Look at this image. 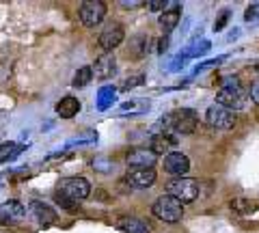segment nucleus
<instances>
[{
  "instance_id": "obj_20",
  "label": "nucleus",
  "mask_w": 259,
  "mask_h": 233,
  "mask_svg": "<svg viewBox=\"0 0 259 233\" xmlns=\"http://www.w3.org/2000/svg\"><path fill=\"white\" fill-rule=\"evenodd\" d=\"M24 151V145L20 143H3L0 145V164H5V162H11V160H15L20 154Z\"/></svg>"
},
{
  "instance_id": "obj_22",
  "label": "nucleus",
  "mask_w": 259,
  "mask_h": 233,
  "mask_svg": "<svg viewBox=\"0 0 259 233\" xmlns=\"http://www.w3.org/2000/svg\"><path fill=\"white\" fill-rule=\"evenodd\" d=\"M209 48H212V43H209L207 39H203L201 43H190L182 54L186 56V59H199V56H203L205 52H209Z\"/></svg>"
},
{
  "instance_id": "obj_19",
  "label": "nucleus",
  "mask_w": 259,
  "mask_h": 233,
  "mask_svg": "<svg viewBox=\"0 0 259 233\" xmlns=\"http://www.w3.org/2000/svg\"><path fill=\"white\" fill-rule=\"evenodd\" d=\"M147 52H149V37L147 35H136V37H132L127 54L134 56V59H141V56H145Z\"/></svg>"
},
{
  "instance_id": "obj_16",
  "label": "nucleus",
  "mask_w": 259,
  "mask_h": 233,
  "mask_svg": "<svg viewBox=\"0 0 259 233\" xmlns=\"http://www.w3.org/2000/svg\"><path fill=\"white\" fill-rule=\"evenodd\" d=\"M24 214H26V207L20 201H7V203L0 205V220H5V222L20 220L24 218Z\"/></svg>"
},
{
  "instance_id": "obj_33",
  "label": "nucleus",
  "mask_w": 259,
  "mask_h": 233,
  "mask_svg": "<svg viewBox=\"0 0 259 233\" xmlns=\"http://www.w3.org/2000/svg\"><path fill=\"white\" fill-rule=\"evenodd\" d=\"M168 50V37H162L160 41H158V52L162 54V52H166Z\"/></svg>"
},
{
  "instance_id": "obj_11",
  "label": "nucleus",
  "mask_w": 259,
  "mask_h": 233,
  "mask_svg": "<svg viewBox=\"0 0 259 233\" xmlns=\"http://www.w3.org/2000/svg\"><path fill=\"white\" fill-rule=\"evenodd\" d=\"M175 147H177V138H175L173 134H168V132H158V134L151 136L149 149H151L156 156H168V154H173Z\"/></svg>"
},
{
  "instance_id": "obj_12",
  "label": "nucleus",
  "mask_w": 259,
  "mask_h": 233,
  "mask_svg": "<svg viewBox=\"0 0 259 233\" xmlns=\"http://www.w3.org/2000/svg\"><path fill=\"white\" fill-rule=\"evenodd\" d=\"M158 156L151 149H132L127 154V164L130 168H153L156 166Z\"/></svg>"
},
{
  "instance_id": "obj_14",
  "label": "nucleus",
  "mask_w": 259,
  "mask_h": 233,
  "mask_svg": "<svg viewBox=\"0 0 259 233\" xmlns=\"http://www.w3.org/2000/svg\"><path fill=\"white\" fill-rule=\"evenodd\" d=\"M182 20V5H173L171 9H166L164 13H160L158 18V26L162 28V33H164V37L171 33V30L177 28V24H180Z\"/></svg>"
},
{
  "instance_id": "obj_18",
  "label": "nucleus",
  "mask_w": 259,
  "mask_h": 233,
  "mask_svg": "<svg viewBox=\"0 0 259 233\" xmlns=\"http://www.w3.org/2000/svg\"><path fill=\"white\" fill-rule=\"evenodd\" d=\"M117 229L123 233H151V227L141 218H121L117 222Z\"/></svg>"
},
{
  "instance_id": "obj_13",
  "label": "nucleus",
  "mask_w": 259,
  "mask_h": 233,
  "mask_svg": "<svg viewBox=\"0 0 259 233\" xmlns=\"http://www.w3.org/2000/svg\"><path fill=\"white\" fill-rule=\"evenodd\" d=\"M93 71H95V78L100 80H108L117 74V61L115 56H112L110 52H104L102 56H97L95 65H93Z\"/></svg>"
},
{
  "instance_id": "obj_25",
  "label": "nucleus",
  "mask_w": 259,
  "mask_h": 233,
  "mask_svg": "<svg viewBox=\"0 0 259 233\" xmlns=\"http://www.w3.org/2000/svg\"><path fill=\"white\" fill-rule=\"evenodd\" d=\"M250 207H253V203H250L248 199H233L231 201V210L233 212H246V210H250Z\"/></svg>"
},
{
  "instance_id": "obj_28",
  "label": "nucleus",
  "mask_w": 259,
  "mask_h": 233,
  "mask_svg": "<svg viewBox=\"0 0 259 233\" xmlns=\"http://www.w3.org/2000/svg\"><path fill=\"white\" fill-rule=\"evenodd\" d=\"M227 59V56H218V59H209V61H205V63H201V65H197L194 67V74H199V71H203V69H207V67H216V65H221V63Z\"/></svg>"
},
{
  "instance_id": "obj_29",
  "label": "nucleus",
  "mask_w": 259,
  "mask_h": 233,
  "mask_svg": "<svg viewBox=\"0 0 259 233\" xmlns=\"http://www.w3.org/2000/svg\"><path fill=\"white\" fill-rule=\"evenodd\" d=\"M244 20H246L248 24H255V22L259 20V5H250V7H248L246 13H244Z\"/></svg>"
},
{
  "instance_id": "obj_21",
  "label": "nucleus",
  "mask_w": 259,
  "mask_h": 233,
  "mask_svg": "<svg viewBox=\"0 0 259 233\" xmlns=\"http://www.w3.org/2000/svg\"><path fill=\"white\" fill-rule=\"evenodd\" d=\"M115 95H117L115 86H110V84L102 86V89L97 91V108H100V110H108L112 104H115Z\"/></svg>"
},
{
  "instance_id": "obj_10",
  "label": "nucleus",
  "mask_w": 259,
  "mask_h": 233,
  "mask_svg": "<svg viewBox=\"0 0 259 233\" xmlns=\"http://www.w3.org/2000/svg\"><path fill=\"white\" fill-rule=\"evenodd\" d=\"M164 171L175 177H184L190 171V160L188 156H184L182 151H173V154L164 156Z\"/></svg>"
},
{
  "instance_id": "obj_4",
  "label": "nucleus",
  "mask_w": 259,
  "mask_h": 233,
  "mask_svg": "<svg viewBox=\"0 0 259 233\" xmlns=\"http://www.w3.org/2000/svg\"><path fill=\"white\" fill-rule=\"evenodd\" d=\"M91 195V183H89L87 177H65L59 181L56 186V197L74 201V203H80L82 199H87Z\"/></svg>"
},
{
  "instance_id": "obj_7",
  "label": "nucleus",
  "mask_w": 259,
  "mask_h": 233,
  "mask_svg": "<svg viewBox=\"0 0 259 233\" xmlns=\"http://www.w3.org/2000/svg\"><path fill=\"white\" fill-rule=\"evenodd\" d=\"M78 18L87 28H95L104 18H106V5L102 0H87L78 7Z\"/></svg>"
},
{
  "instance_id": "obj_30",
  "label": "nucleus",
  "mask_w": 259,
  "mask_h": 233,
  "mask_svg": "<svg viewBox=\"0 0 259 233\" xmlns=\"http://www.w3.org/2000/svg\"><path fill=\"white\" fill-rule=\"evenodd\" d=\"M229 15H231V11H229V9H223L221 18H218V20L214 22V30H216V33H221V30L225 28V24L229 22Z\"/></svg>"
},
{
  "instance_id": "obj_6",
  "label": "nucleus",
  "mask_w": 259,
  "mask_h": 233,
  "mask_svg": "<svg viewBox=\"0 0 259 233\" xmlns=\"http://www.w3.org/2000/svg\"><path fill=\"white\" fill-rule=\"evenodd\" d=\"M236 115H233V110L221 106V104H214V106H209L207 112H205V123L212 127V130H231L233 125H236Z\"/></svg>"
},
{
  "instance_id": "obj_2",
  "label": "nucleus",
  "mask_w": 259,
  "mask_h": 233,
  "mask_svg": "<svg viewBox=\"0 0 259 233\" xmlns=\"http://www.w3.org/2000/svg\"><path fill=\"white\" fill-rule=\"evenodd\" d=\"M246 95L248 93L242 89L240 78L227 76V78H223V84L216 93V104H221V106L229 108V110H240L246 106V100H248Z\"/></svg>"
},
{
  "instance_id": "obj_3",
  "label": "nucleus",
  "mask_w": 259,
  "mask_h": 233,
  "mask_svg": "<svg viewBox=\"0 0 259 233\" xmlns=\"http://www.w3.org/2000/svg\"><path fill=\"white\" fill-rule=\"evenodd\" d=\"M151 212H153V216H156L158 220L175 224V222H180L184 218V203L182 201H177L175 197H171V195H162V197L156 199Z\"/></svg>"
},
{
  "instance_id": "obj_24",
  "label": "nucleus",
  "mask_w": 259,
  "mask_h": 233,
  "mask_svg": "<svg viewBox=\"0 0 259 233\" xmlns=\"http://www.w3.org/2000/svg\"><path fill=\"white\" fill-rule=\"evenodd\" d=\"M143 80H145V76H143V74H132V76H127V78H125V82L121 84V91H130V89H134V86L143 84Z\"/></svg>"
},
{
  "instance_id": "obj_34",
  "label": "nucleus",
  "mask_w": 259,
  "mask_h": 233,
  "mask_svg": "<svg viewBox=\"0 0 259 233\" xmlns=\"http://www.w3.org/2000/svg\"><path fill=\"white\" fill-rule=\"evenodd\" d=\"M143 3H136V0H130V3H127V0H121V7H125V9H127V7H130V9H134V7H141Z\"/></svg>"
},
{
  "instance_id": "obj_1",
  "label": "nucleus",
  "mask_w": 259,
  "mask_h": 233,
  "mask_svg": "<svg viewBox=\"0 0 259 233\" xmlns=\"http://www.w3.org/2000/svg\"><path fill=\"white\" fill-rule=\"evenodd\" d=\"M158 125H162L164 130L162 132H168V134H192L194 130H197L199 125V115L194 112L192 108H177L175 112H171V115L162 117Z\"/></svg>"
},
{
  "instance_id": "obj_15",
  "label": "nucleus",
  "mask_w": 259,
  "mask_h": 233,
  "mask_svg": "<svg viewBox=\"0 0 259 233\" xmlns=\"http://www.w3.org/2000/svg\"><path fill=\"white\" fill-rule=\"evenodd\" d=\"M30 212L37 218V222L44 224V227H50L52 222H56V212L52 210L50 205L41 203V201H32V203H30Z\"/></svg>"
},
{
  "instance_id": "obj_8",
  "label": "nucleus",
  "mask_w": 259,
  "mask_h": 233,
  "mask_svg": "<svg viewBox=\"0 0 259 233\" xmlns=\"http://www.w3.org/2000/svg\"><path fill=\"white\" fill-rule=\"evenodd\" d=\"M123 37H125V30H123V26H121L119 22H108L106 24V28L100 33V45H102V50H106V52H110V50H115L117 45H121L123 43Z\"/></svg>"
},
{
  "instance_id": "obj_35",
  "label": "nucleus",
  "mask_w": 259,
  "mask_h": 233,
  "mask_svg": "<svg viewBox=\"0 0 259 233\" xmlns=\"http://www.w3.org/2000/svg\"><path fill=\"white\" fill-rule=\"evenodd\" d=\"M240 35V30H233V33H229V37H227V39H229V41H233V39H236Z\"/></svg>"
},
{
  "instance_id": "obj_32",
  "label": "nucleus",
  "mask_w": 259,
  "mask_h": 233,
  "mask_svg": "<svg viewBox=\"0 0 259 233\" xmlns=\"http://www.w3.org/2000/svg\"><path fill=\"white\" fill-rule=\"evenodd\" d=\"M250 102L255 104V106H259V80H255L253 82V86H250Z\"/></svg>"
},
{
  "instance_id": "obj_26",
  "label": "nucleus",
  "mask_w": 259,
  "mask_h": 233,
  "mask_svg": "<svg viewBox=\"0 0 259 233\" xmlns=\"http://www.w3.org/2000/svg\"><path fill=\"white\" fill-rule=\"evenodd\" d=\"M110 166H112V162L108 158H95L93 160V168L100 173H110Z\"/></svg>"
},
{
  "instance_id": "obj_27",
  "label": "nucleus",
  "mask_w": 259,
  "mask_h": 233,
  "mask_svg": "<svg viewBox=\"0 0 259 233\" xmlns=\"http://www.w3.org/2000/svg\"><path fill=\"white\" fill-rule=\"evenodd\" d=\"M186 56L184 54H177V56H173V61H171V65H168V71H182L184 67H186Z\"/></svg>"
},
{
  "instance_id": "obj_5",
  "label": "nucleus",
  "mask_w": 259,
  "mask_h": 233,
  "mask_svg": "<svg viewBox=\"0 0 259 233\" xmlns=\"http://www.w3.org/2000/svg\"><path fill=\"white\" fill-rule=\"evenodd\" d=\"M199 181L197 179H190V177H175L166 183V195L175 197L177 201L182 203H192V201L199 199Z\"/></svg>"
},
{
  "instance_id": "obj_23",
  "label": "nucleus",
  "mask_w": 259,
  "mask_h": 233,
  "mask_svg": "<svg viewBox=\"0 0 259 233\" xmlns=\"http://www.w3.org/2000/svg\"><path fill=\"white\" fill-rule=\"evenodd\" d=\"M91 80H93V67H80L76 74H74L71 84H74L76 89H82V86H87Z\"/></svg>"
},
{
  "instance_id": "obj_9",
  "label": "nucleus",
  "mask_w": 259,
  "mask_h": 233,
  "mask_svg": "<svg viewBox=\"0 0 259 233\" xmlns=\"http://www.w3.org/2000/svg\"><path fill=\"white\" fill-rule=\"evenodd\" d=\"M125 183L136 190L151 188L153 183H156V171H153V168H127Z\"/></svg>"
},
{
  "instance_id": "obj_17",
  "label": "nucleus",
  "mask_w": 259,
  "mask_h": 233,
  "mask_svg": "<svg viewBox=\"0 0 259 233\" xmlns=\"http://www.w3.org/2000/svg\"><path fill=\"white\" fill-rule=\"evenodd\" d=\"M80 102L78 98H74V95H65V98L56 104V115L63 117V119H74L78 112H80Z\"/></svg>"
},
{
  "instance_id": "obj_31",
  "label": "nucleus",
  "mask_w": 259,
  "mask_h": 233,
  "mask_svg": "<svg viewBox=\"0 0 259 233\" xmlns=\"http://www.w3.org/2000/svg\"><path fill=\"white\" fill-rule=\"evenodd\" d=\"M145 7H147L149 11H160V13H164L166 7H168V3H162V0H149V3H145Z\"/></svg>"
}]
</instances>
